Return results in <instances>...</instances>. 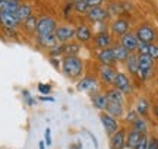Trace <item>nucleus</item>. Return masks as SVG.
<instances>
[{"mask_svg":"<svg viewBox=\"0 0 158 149\" xmlns=\"http://www.w3.org/2000/svg\"><path fill=\"white\" fill-rule=\"evenodd\" d=\"M108 16H117V15H122L126 12V3L123 2H111L108 3V6L106 7Z\"/></svg>","mask_w":158,"mask_h":149,"instance_id":"5701e85b","label":"nucleus"},{"mask_svg":"<svg viewBox=\"0 0 158 149\" xmlns=\"http://www.w3.org/2000/svg\"><path fill=\"white\" fill-rule=\"evenodd\" d=\"M56 28H57L56 19H53L50 16H43V18H40L38 22H37V31H35V34L50 35L56 32Z\"/></svg>","mask_w":158,"mask_h":149,"instance_id":"39448f33","label":"nucleus"},{"mask_svg":"<svg viewBox=\"0 0 158 149\" xmlns=\"http://www.w3.org/2000/svg\"><path fill=\"white\" fill-rule=\"evenodd\" d=\"M75 149H82V145L78 143V145H75Z\"/></svg>","mask_w":158,"mask_h":149,"instance_id":"de8ad7c7","label":"nucleus"},{"mask_svg":"<svg viewBox=\"0 0 158 149\" xmlns=\"http://www.w3.org/2000/svg\"><path fill=\"white\" fill-rule=\"evenodd\" d=\"M120 46H123L126 50H129L130 53H135L138 50V46H139V40L136 38V35L133 32H127L120 37Z\"/></svg>","mask_w":158,"mask_h":149,"instance_id":"4468645a","label":"nucleus"},{"mask_svg":"<svg viewBox=\"0 0 158 149\" xmlns=\"http://www.w3.org/2000/svg\"><path fill=\"white\" fill-rule=\"evenodd\" d=\"M138 62H139V70H138L139 79H151L154 74V62L155 60H152L148 54H138Z\"/></svg>","mask_w":158,"mask_h":149,"instance_id":"f03ea898","label":"nucleus"},{"mask_svg":"<svg viewBox=\"0 0 158 149\" xmlns=\"http://www.w3.org/2000/svg\"><path fill=\"white\" fill-rule=\"evenodd\" d=\"M22 98H23V101H25V104H27L28 107H34L35 103H37L34 98H32V95H31V92H29L28 89H23L22 91Z\"/></svg>","mask_w":158,"mask_h":149,"instance_id":"f704fd0d","label":"nucleus"},{"mask_svg":"<svg viewBox=\"0 0 158 149\" xmlns=\"http://www.w3.org/2000/svg\"><path fill=\"white\" fill-rule=\"evenodd\" d=\"M91 103L92 105L95 107L100 113H104L106 108H107V104H108V99H107V95H106V92H97L94 95H91Z\"/></svg>","mask_w":158,"mask_h":149,"instance_id":"a211bd4d","label":"nucleus"},{"mask_svg":"<svg viewBox=\"0 0 158 149\" xmlns=\"http://www.w3.org/2000/svg\"><path fill=\"white\" fill-rule=\"evenodd\" d=\"M19 5H21V3L16 2V0H2V2H0V12L16 13Z\"/></svg>","mask_w":158,"mask_h":149,"instance_id":"c85d7f7f","label":"nucleus"},{"mask_svg":"<svg viewBox=\"0 0 158 149\" xmlns=\"http://www.w3.org/2000/svg\"><path fill=\"white\" fill-rule=\"evenodd\" d=\"M0 2H2V0H0Z\"/></svg>","mask_w":158,"mask_h":149,"instance_id":"3c124183","label":"nucleus"},{"mask_svg":"<svg viewBox=\"0 0 158 149\" xmlns=\"http://www.w3.org/2000/svg\"><path fill=\"white\" fill-rule=\"evenodd\" d=\"M129 29H130V22H129V19H126V18H117L110 25V31L114 35H118V37L127 34Z\"/></svg>","mask_w":158,"mask_h":149,"instance_id":"f8f14e48","label":"nucleus"},{"mask_svg":"<svg viewBox=\"0 0 158 149\" xmlns=\"http://www.w3.org/2000/svg\"><path fill=\"white\" fill-rule=\"evenodd\" d=\"M113 88H116L117 91H120L124 97L130 95L133 91V85H132V80H130L129 74L124 73V72H117L116 74V79H114Z\"/></svg>","mask_w":158,"mask_h":149,"instance_id":"20e7f679","label":"nucleus"},{"mask_svg":"<svg viewBox=\"0 0 158 149\" xmlns=\"http://www.w3.org/2000/svg\"><path fill=\"white\" fill-rule=\"evenodd\" d=\"M154 114H155V117L158 119V105H154Z\"/></svg>","mask_w":158,"mask_h":149,"instance_id":"49530a36","label":"nucleus"},{"mask_svg":"<svg viewBox=\"0 0 158 149\" xmlns=\"http://www.w3.org/2000/svg\"><path fill=\"white\" fill-rule=\"evenodd\" d=\"M135 35H136V38L139 40V42H145V44H152L157 40L155 29L151 25H148V23H143L141 26H138Z\"/></svg>","mask_w":158,"mask_h":149,"instance_id":"423d86ee","label":"nucleus"},{"mask_svg":"<svg viewBox=\"0 0 158 149\" xmlns=\"http://www.w3.org/2000/svg\"><path fill=\"white\" fill-rule=\"evenodd\" d=\"M75 32H76V28L70 26V25H62V26L56 28L54 35H56V40L59 44H66V42L75 40Z\"/></svg>","mask_w":158,"mask_h":149,"instance_id":"0eeeda50","label":"nucleus"},{"mask_svg":"<svg viewBox=\"0 0 158 149\" xmlns=\"http://www.w3.org/2000/svg\"><path fill=\"white\" fill-rule=\"evenodd\" d=\"M70 3H75V2H86V0H69Z\"/></svg>","mask_w":158,"mask_h":149,"instance_id":"09e8293b","label":"nucleus"},{"mask_svg":"<svg viewBox=\"0 0 158 149\" xmlns=\"http://www.w3.org/2000/svg\"><path fill=\"white\" fill-rule=\"evenodd\" d=\"M100 120H101V124H102V127H104L106 133L110 135V136L120 129V124H118L117 119L111 117V115L107 114L106 111H104V113H100Z\"/></svg>","mask_w":158,"mask_h":149,"instance_id":"9b49d317","label":"nucleus"},{"mask_svg":"<svg viewBox=\"0 0 158 149\" xmlns=\"http://www.w3.org/2000/svg\"><path fill=\"white\" fill-rule=\"evenodd\" d=\"M16 2H19V3H21V2H22V0H16Z\"/></svg>","mask_w":158,"mask_h":149,"instance_id":"8fccbe9b","label":"nucleus"},{"mask_svg":"<svg viewBox=\"0 0 158 149\" xmlns=\"http://www.w3.org/2000/svg\"><path fill=\"white\" fill-rule=\"evenodd\" d=\"M37 42H38L41 47L44 48H53V47L59 44L56 40V35L54 34H50V35H37Z\"/></svg>","mask_w":158,"mask_h":149,"instance_id":"a878e982","label":"nucleus"},{"mask_svg":"<svg viewBox=\"0 0 158 149\" xmlns=\"http://www.w3.org/2000/svg\"><path fill=\"white\" fill-rule=\"evenodd\" d=\"M130 130L138 132L139 135H142V136H147L148 130H149V126H148L147 119H145V117H139L135 123H132V124H130Z\"/></svg>","mask_w":158,"mask_h":149,"instance_id":"aec40b11","label":"nucleus"},{"mask_svg":"<svg viewBox=\"0 0 158 149\" xmlns=\"http://www.w3.org/2000/svg\"><path fill=\"white\" fill-rule=\"evenodd\" d=\"M19 19L15 13H7V12H0V26L7 31H16L19 28Z\"/></svg>","mask_w":158,"mask_h":149,"instance_id":"1a4fd4ad","label":"nucleus"},{"mask_svg":"<svg viewBox=\"0 0 158 149\" xmlns=\"http://www.w3.org/2000/svg\"><path fill=\"white\" fill-rule=\"evenodd\" d=\"M92 38H94V34H92V29H91L88 25L81 23L78 28H76V32H75V40H78L79 44L89 42Z\"/></svg>","mask_w":158,"mask_h":149,"instance_id":"ddd939ff","label":"nucleus"},{"mask_svg":"<svg viewBox=\"0 0 158 149\" xmlns=\"http://www.w3.org/2000/svg\"><path fill=\"white\" fill-rule=\"evenodd\" d=\"M118 70L114 67V66H100L98 69V74H100V80L106 86H113L114 79H116V74H117Z\"/></svg>","mask_w":158,"mask_h":149,"instance_id":"6e6552de","label":"nucleus"},{"mask_svg":"<svg viewBox=\"0 0 158 149\" xmlns=\"http://www.w3.org/2000/svg\"><path fill=\"white\" fill-rule=\"evenodd\" d=\"M138 119H139V114H138V113L135 111V108H133V110H129V111L126 113V115H124V121H126L127 124L135 123Z\"/></svg>","mask_w":158,"mask_h":149,"instance_id":"2f4dec72","label":"nucleus"},{"mask_svg":"<svg viewBox=\"0 0 158 149\" xmlns=\"http://www.w3.org/2000/svg\"><path fill=\"white\" fill-rule=\"evenodd\" d=\"M60 70L69 79H78L84 74L85 66L79 56H63Z\"/></svg>","mask_w":158,"mask_h":149,"instance_id":"f257e3e1","label":"nucleus"},{"mask_svg":"<svg viewBox=\"0 0 158 149\" xmlns=\"http://www.w3.org/2000/svg\"><path fill=\"white\" fill-rule=\"evenodd\" d=\"M72 6H73V10L78 13H86L89 10V7L85 2H75V3H72Z\"/></svg>","mask_w":158,"mask_h":149,"instance_id":"72a5a7b5","label":"nucleus"},{"mask_svg":"<svg viewBox=\"0 0 158 149\" xmlns=\"http://www.w3.org/2000/svg\"><path fill=\"white\" fill-rule=\"evenodd\" d=\"M148 47L149 44H145V42H139V46H138V54H148Z\"/></svg>","mask_w":158,"mask_h":149,"instance_id":"a19ab883","label":"nucleus"},{"mask_svg":"<svg viewBox=\"0 0 158 149\" xmlns=\"http://www.w3.org/2000/svg\"><path fill=\"white\" fill-rule=\"evenodd\" d=\"M45 146H47V145H45L44 140H40L38 142V149H45Z\"/></svg>","mask_w":158,"mask_h":149,"instance_id":"a18cd8bd","label":"nucleus"},{"mask_svg":"<svg viewBox=\"0 0 158 149\" xmlns=\"http://www.w3.org/2000/svg\"><path fill=\"white\" fill-rule=\"evenodd\" d=\"M38 99H40V101H47V103H54V98H53V97H47V95H41Z\"/></svg>","mask_w":158,"mask_h":149,"instance_id":"c03bdc74","label":"nucleus"},{"mask_svg":"<svg viewBox=\"0 0 158 149\" xmlns=\"http://www.w3.org/2000/svg\"><path fill=\"white\" fill-rule=\"evenodd\" d=\"M44 142H45L47 146H50V145L53 143V140H51V129L50 127H47L45 132H44Z\"/></svg>","mask_w":158,"mask_h":149,"instance_id":"58836bf2","label":"nucleus"},{"mask_svg":"<svg viewBox=\"0 0 158 149\" xmlns=\"http://www.w3.org/2000/svg\"><path fill=\"white\" fill-rule=\"evenodd\" d=\"M98 88H100V83L97 80L95 76L92 74H86L84 78H81L76 83V89L82 92H88L89 95H94L98 92Z\"/></svg>","mask_w":158,"mask_h":149,"instance_id":"7ed1b4c3","label":"nucleus"},{"mask_svg":"<svg viewBox=\"0 0 158 149\" xmlns=\"http://www.w3.org/2000/svg\"><path fill=\"white\" fill-rule=\"evenodd\" d=\"M86 133H88V136H89V138L92 139V143H94V148L98 149V140H97L95 135H94V133H91V132H86Z\"/></svg>","mask_w":158,"mask_h":149,"instance_id":"37998d69","label":"nucleus"},{"mask_svg":"<svg viewBox=\"0 0 158 149\" xmlns=\"http://www.w3.org/2000/svg\"><path fill=\"white\" fill-rule=\"evenodd\" d=\"M15 15H16V18L19 19L21 23L25 22L29 16H32V6L29 5V3H21Z\"/></svg>","mask_w":158,"mask_h":149,"instance_id":"412c9836","label":"nucleus"},{"mask_svg":"<svg viewBox=\"0 0 158 149\" xmlns=\"http://www.w3.org/2000/svg\"><path fill=\"white\" fill-rule=\"evenodd\" d=\"M37 89H38V92L41 94V95H50L53 88H51L50 83H38Z\"/></svg>","mask_w":158,"mask_h":149,"instance_id":"e433bc0d","label":"nucleus"},{"mask_svg":"<svg viewBox=\"0 0 158 149\" xmlns=\"http://www.w3.org/2000/svg\"><path fill=\"white\" fill-rule=\"evenodd\" d=\"M126 135H127L126 127H120L117 132L113 133L108 140L110 149H126Z\"/></svg>","mask_w":158,"mask_h":149,"instance_id":"9d476101","label":"nucleus"},{"mask_svg":"<svg viewBox=\"0 0 158 149\" xmlns=\"http://www.w3.org/2000/svg\"><path fill=\"white\" fill-rule=\"evenodd\" d=\"M64 54V47L63 44H56V46L50 48V57H59V56H63Z\"/></svg>","mask_w":158,"mask_h":149,"instance_id":"473e14b6","label":"nucleus"},{"mask_svg":"<svg viewBox=\"0 0 158 149\" xmlns=\"http://www.w3.org/2000/svg\"><path fill=\"white\" fill-rule=\"evenodd\" d=\"M106 0H86L85 3L88 5V7H98V6H102V3H104Z\"/></svg>","mask_w":158,"mask_h":149,"instance_id":"ea45409f","label":"nucleus"},{"mask_svg":"<svg viewBox=\"0 0 158 149\" xmlns=\"http://www.w3.org/2000/svg\"><path fill=\"white\" fill-rule=\"evenodd\" d=\"M148 149H158V138L152 136L149 138V143H148Z\"/></svg>","mask_w":158,"mask_h":149,"instance_id":"79ce46f5","label":"nucleus"},{"mask_svg":"<svg viewBox=\"0 0 158 149\" xmlns=\"http://www.w3.org/2000/svg\"><path fill=\"white\" fill-rule=\"evenodd\" d=\"M37 22H38V19L32 15V16H29L28 19H27L25 22H22L21 25L25 28L27 32H35V31H37Z\"/></svg>","mask_w":158,"mask_h":149,"instance_id":"7c9ffc66","label":"nucleus"},{"mask_svg":"<svg viewBox=\"0 0 158 149\" xmlns=\"http://www.w3.org/2000/svg\"><path fill=\"white\" fill-rule=\"evenodd\" d=\"M142 135H139L138 132H133L130 130L126 135V149H135L138 146V143L141 142Z\"/></svg>","mask_w":158,"mask_h":149,"instance_id":"bb28decb","label":"nucleus"},{"mask_svg":"<svg viewBox=\"0 0 158 149\" xmlns=\"http://www.w3.org/2000/svg\"><path fill=\"white\" fill-rule=\"evenodd\" d=\"M63 47H64V54L63 56H78L79 51H81V44L76 42V41L66 42V44H63Z\"/></svg>","mask_w":158,"mask_h":149,"instance_id":"c756f323","label":"nucleus"},{"mask_svg":"<svg viewBox=\"0 0 158 149\" xmlns=\"http://www.w3.org/2000/svg\"><path fill=\"white\" fill-rule=\"evenodd\" d=\"M106 95H107V99L108 101H113V103H118V104H124L126 101V98L124 95L122 94L120 91H117L116 88H108L107 91H106Z\"/></svg>","mask_w":158,"mask_h":149,"instance_id":"cd10ccee","label":"nucleus"},{"mask_svg":"<svg viewBox=\"0 0 158 149\" xmlns=\"http://www.w3.org/2000/svg\"><path fill=\"white\" fill-rule=\"evenodd\" d=\"M151 110V103L148 101L147 98H139L135 104V111L139 114V117H147L149 114Z\"/></svg>","mask_w":158,"mask_h":149,"instance_id":"b1692460","label":"nucleus"},{"mask_svg":"<svg viewBox=\"0 0 158 149\" xmlns=\"http://www.w3.org/2000/svg\"><path fill=\"white\" fill-rule=\"evenodd\" d=\"M113 48V53H114V58H116V63H124L127 57L130 56V51L126 50L123 46L120 44H116V46L111 47Z\"/></svg>","mask_w":158,"mask_h":149,"instance_id":"393cba45","label":"nucleus"},{"mask_svg":"<svg viewBox=\"0 0 158 149\" xmlns=\"http://www.w3.org/2000/svg\"><path fill=\"white\" fill-rule=\"evenodd\" d=\"M148 56L152 60H158V44H155V42L149 44V47H148Z\"/></svg>","mask_w":158,"mask_h":149,"instance_id":"c9c22d12","label":"nucleus"},{"mask_svg":"<svg viewBox=\"0 0 158 149\" xmlns=\"http://www.w3.org/2000/svg\"><path fill=\"white\" fill-rule=\"evenodd\" d=\"M94 46L98 48V50H104V48H108L113 42V38L111 35L108 34L107 31H100L97 35H94Z\"/></svg>","mask_w":158,"mask_h":149,"instance_id":"2eb2a0df","label":"nucleus"},{"mask_svg":"<svg viewBox=\"0 0 158 149\" xmlns=\"http://www.w3.org/2000/svg\"><path fill=\"white\" fill-rule=\"evenodd\" d=\"M106 113L110 114L114 119H120L124 114V104H118V103H113V101H108Z\"/></svg>","mask_w":158,"mask_h":149,"instance_id":"6ab92c4d","label":"nucleus"},{"mask_svg":"<svg viewBox=\"0 0 158 149\" xmlns=\"http://www.w3.org/2000/svg\"><path fill=\"white\" fill-rule=\"evenodd\" d=\"M85 16L88 18L92 22H104L108 18V13L106 10V7L102 6H98V7H91L89 10L85 13Z\"/></svg>","mask_w":158,"mask_h":149,"instance_id":"dca6fc26","label":"nucleus"},{"mask_svg":"<svg viewBox=\"0 0 158 149\" xmlns=\"http://www.w3.org/2000/svg\"><path fill=\"white\" fill-rule=\"evenodd\" d=\"M148 143H149V136H142L141 142L138 143V146H136L135 149H148Z\"/></svg>","mask_w":158,"mask_h":149,"instance_id":"4c0bfd02","label":"nucleus"},{"mask_svg":"<svg viewBox=\"0 0 158 149\" xmlns=\"http://www.w3.org/2000/svg\"><path fill=\"white\" fill-rule=\"evenodd\" d=\"M97 60H98V63L102 64V66H114L116 58H114L113 48H111V47H108V48L100 50L98 54H97Z\"/></svg>","mask_w":158,"mask_h":149,"instance_id":"f3484780","label":"nucleus"},{"mask_svg":"<svg viewBox=\"0 0 158 149\" xmlns=\"http://www.w3.org/2000/svg\"><path fill=\"white\" fill-rule=\"evenodd\" d=\"M126 70L130 74H135L138 76V70H139V62H138V54L136 53H130V56L127 57V60L124 62Z\"/></svg>","mask_w":158,"mask_h":149,"instance_id":"4be33fe9","label":"nucleus"}]
</instances>
